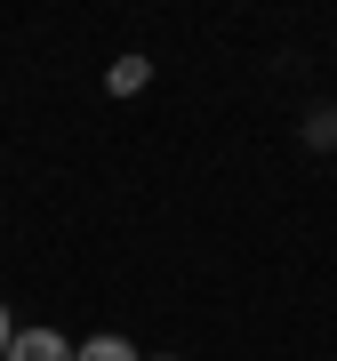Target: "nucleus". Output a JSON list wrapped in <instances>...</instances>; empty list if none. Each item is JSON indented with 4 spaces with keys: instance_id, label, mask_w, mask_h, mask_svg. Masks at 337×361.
I'll use <instances>...</instances> for the list:
<instances>
[{
    "instance_id": "f257e3e1",
    "label": "nucleus",
    "mask_w": 337,
    "mask_h": 361,
    "mask_svg": "<svg viewBox=\"0 0 337 361\" xmlns=\"http://www.w3.org/2000/svg\"><path fill=\"white\" fill-rule=\"evenodd\" d=\"M8 361H73V337H56L49 322H32V329L8 337Z\"/></svg>"
},
{
    "instance_id": "f03ea898",
    "label": "nucleus",
    "mask_w": 337,
    "mask_h": 361,
    "mask_svg": "<svg viewBox=\"0 0 337 361\" xmlns=\"http://www.w3.org/2000/svg\"><path fill=\"white\" fill-rule=\"evenodd\" d=\"M73 361H145V353L129 345V337H104V329H97V337H80V345H73Z\"/></svg>"
},
{
    "instance_id": "7ed1b4c3",
    "label": "nucleus",
    "mask_w": 337,
    "mask_h": 361,
    "mask_svg": "<svg viewBox=\"0 0 337 361\" xmlns=\"http://www.w3.org/2000/svg\"><path fill=\"white\" fill-rule=\"evenodd\" d=\"M145 80H153V65H145V56H121V65L104 73V89H113V97H137Z\"/></svg>"
},
{
    "instance_id": "20e7f679",
    "label": "nucleus",
    "mask_w": 337,
    "mask_h": 361,
    "mask_svg": "<svg viewBox=\"0 0 337 361\" xmlns=\"http://www.w3.org/2000/svg\"><path fill=\"white\" fill-rule=\"evenodd\" d=\"M337 137V113H305V145H329Z\"/></svg>"
},
{
    "instance_id": "39448f33",
    "label": "nucleus",
    "mask_w": 337,
    "mask_h": 361,
    "mask_svg": "<svg viewBox=\"0 0 337 361\" xmlns=\"http://www.w3.org/2000/svg\"><path fill=\"white\" fill-rule=\"evenodd\" d=\"M8 337H16V322H8V305H0V361H8Z\"/></svg>"
},
{
    "instance_id": "423d86ee",
    "label": "nucleus",
    "mask_w": 337,
    "mask_h": 361,
    "mask_svg": "<svg viewBox=\"0 0 337 361\" xmlns=\"http://www.w3.org/2000/svg\"><path fill=\"white\" fill-rule=\"evenodd\" d=\"M153 361H177V353H153Z\"/></svg>"
},
{
    "instance_id": "0eeeda50",
    "label": "nucleus",
    "mask_w": 337,
    "mask_h": 361,
    "mask_svg": "<svg viewBox=\"0 0 337 361\" xmlns=\"http://www.w3.org/2000/svg\"><path fill=\"white\" fill-rule=\"evenodd\" d=\"M329 153H337V137H329Z\"/></svg>"
}]
</instances>
